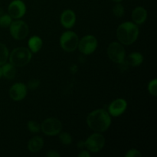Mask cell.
I'll return each instance as SVG.
<instances>
[{
	"instance_id": "cell-1",
	"label": "cell",
	"mask_w": 157,
	"mask_h": 157,
	"mask_svg": "<svg viewBox=\"0 0 157 157\" xmlns=\"http://www.w3.org/2000/svg\"><path fill=\"white\" fill-rule=\"evenodd\" d=\"M88 127L95 132H104L110 127L111 118L110 113L104 109L94 110L87 117Z\"/></svg>"
},
{
	"instance_id": "cell-2",
	"label": "cell",
	"mask_w": 157,
	"mask_h": 157,
	"mask_svg": "<svg viewBox=\"0 0 157 157\" xmlns=\"http://www.w3.org/2000/svg\"><path fill=\"white\" fill-rule=\"evenodd\" d=\"M117 36L121 43L130 45L137 39L139 36V29L135 23L130 21L124 22L118 26Z\"/></svg>"
},
{
	"instance_id": "cell-3",
	"label": "cell",
	"mask_w": 157,
	"mask_h": 157,
	"mask_svg": "<svg viewBox=\"0 0 157 157\" xmlns=\"http://www.w3.org/2000/svg\"><path fill=\"white\" fill-rule=\"evenodd\" d=\"M32 59V52L25 47L16 48L9 55V62L15 67H22L29 63Z\"/></svg>"
},
{
	"instance_id": "cell-4",
	"label": "cell",
	"mask_w": 157,
	"mask_h": 157,
	"mask_svg": "<svg viewBox=\"0 0 157 157\" xmlns=\"http://www.w3.org/2000/svg\"><path fill=\"white\" fill-rule=\"evenodd\" d=\"M78 35L76 33L71 31H67L61 35L60 38V44L61 48L65 52H71L77 49L78 46Z\"/></svg>"
},
{
	"instance_id": "cell-5",
	"label": "cell",
	"mask_w": 157,
	"mask_h": 157,
	"mask_svg": "<svg viewBox=\"0 0 157 157\" xmlns=\"http://www.w3.org/2000/svg\"><path fill=\"white\" fill-rule=\"evenodd\" d=\"M109 58L117 64H122L126 58V51L124 46L118 42H112L107 48Z\"/></svg>"
},
{
	"instance_id": "cell-6",
	"label": "cell",
	"mask_w": 157,
	"mask_h": 157,
	"mask_svg": "<svg viewBox=\"0 0 157 157\" xmlns=\"http://www.w3.org/2000/svg\"><path fill=\"white\" fill-rule=\"evenodd\" d=\"M41 129L48 136H55L59 134L62 130V124L58 119L51 117L45 119L41 125Z\"/></svg>"
},
{
	"instance_id": "cell-7",
	"label": "cell",
	"mask_w": 157,
	"mask_h": 157,
	"mask_svg": "<svg viewBox=\"0 0 157 157\" xmlns=\"http://www.w3.org/2000/svg\"><path fill=\"white\" fill-rule=\"evenodd\" d=\"M9 31L12 38L16 40H22L29 35V25L24 21L18 20L12 21L9 25Z\"/></svg>"
},
{
	"instance_id": "cell-8",
	"label": "cell",
	"mask_w": 157,
	"mask_h": 157,
	"mask_svg": "<svg viewBox=\"0 0 157 157\" xmlns=\"http://www.w3.org/2000/svg\"><path fill=\"white\" fill-rule=\"evenodd\" d=\"M105 144L104 136L101 133H94L90 135L84 142V147L92 153H98L103 149Z\"/></svg>"
},
{
	"instance_id": "cell-9",
	"label": "cell",
	"mask_w": 157,
	"mask_h": 157,
	"mask_svg": "<svg viewBox=\"0 0 157 157\" xmlns=\"http://www.w3.org/2000/svg\"><path fill=\"white\" fill-rule=\"evenodd\" d=\"M78 47L80 52L84 55H90L98 47L97 38L93 35H86L80 40Z\"/></svg>"
},
{
	"instance_id": "cell-10",
	"label": "cell",
	"mask_w": 157,
	"mask_h": 157,
	"mask_svg": "<svg viewBox=\"0 0 157 157\" xmlns=\"http://www.w3.org/2000/svg\"><path fill=\"white\" fill-rule=\"evenodd\" d=\"M8 12H9V15L12 17V18L18 19V18L23 17L26 12V6L24 2L21 0L12 1L9 5Z\"/></svg>"
},
{
	"instance_id": "cell-11",
	"label": "cell",
	"mask_w": 157,
	"mask_h": 157,
	"mask_svg": "<svg viewBox=\"0 0 157 157\" xmlns=\"http://www.w3.org/2000/svg\"><path fill=\"white\" fill-rule=\"evenodd\" d=\"M27 86L22 83H16L9 89V96L14 101H21L27 94Z\"/></svg>"
},
{
	"instance_id": "cell-12",
	"label": "cell",
	"mask_w": 157,
	"mask_h": 157,
	"mask_svg": "<svg viewBox=\"0 0 157 157\" xmlns=\"http://www.w3.org/2000/svg\"><path fill=\"white\" fill-rule=\"evenodd\" d=\"M127 103L122 98H119L112 101L109 105V113L113 117H119L127 110Z\"/></svg>"
},
{
	"instance_id": "cell-13",
	"label": "cell",
	"mask_w": 157,
	"mask_h": 157,
	"mask_svg": "<svg viewBox=\"0 0 157 157\" xmlns=\"http://www.w3.org/2000/svg\"><path fill=\"white\" fill-rule=\"evenodd\" d=\"M76 16L75 12L71 9H67L62 12L61 15V23L65 29H71L75 25Z\"/></svg>"
},
{
	"instance_id": "cell-14",
	"label": "cell",
	"mask_w": 157,
	"mask_h": 157,
	"mask_svg": "<svg viewBox=\"0 0 157 157\" xmlns=\"http://www.w3.org/2000/svg\"><path fill=\"white\" fill-rule=\"evenodd\" d=\"M147 18V12L144 8L139 6L132 12V19L136 25H141L145 22Z\"/></svg>"
},
{
	"instance_id": "cell-15",
	"label": "cell",
	"mask_w": 157,
	"mask_h": 157,
	"mask_svg": "<svg viewBox=\"0 0 157 157\" xmlns=\"http://www.w3.org/2000/svg\"><path fill=\"white\" fill-rule=\"evenodd\" d=\"M43 145H44V140L42 137L35 136L29 140L28 143V149L32 153H37L42 149Z\"/></svg>"
},
{
	"instance_id": "cell-16",
	"label": "cell",
	"mask_w": 157,
	"mask_h": 157,
	"mask_svg": "<svg viewBox=\"0 0 157 157\" xmlns=\"http://www.w3.org/2000/svg\"><path fill=\"white\" fill-rule=\"evenodd\" d=\"M125 63L129 66L137 67L140 66L144 61V56L140 52H133L130 54L127 58H125Z\"/></svg>"
},
{
	"instance_id": "cell-17",
	"label": "cell",
	"mask_w": 157,
	"mask_h": 157,
	"mask_svg": "<svg viewBox=\"0 0 157 157\" xmlns=\"http://www.w3.org/2000/svg\"><path fill=\"white\" fill-rule=\"evenodd\" d=\"M2 76H4L8 80H13L16 75V70L15 67L12 65L11 63H5L2 66Z\"/></svg>"
},
{
	"instance_id": "cell-18",
	"label": "cell",
	"mask_w": 157,
	"mask_h": 157,
	"mask_svg": "<svg viewBox=\"0 0 157 157\" xmlns=\"http://www.w3.org/2000/svg\"><path fill=\"white\" fill-rule=\"evenodd\" d=\"M29 50L32 53H37L42 47V40L38 36H33L28 41Z\"/></svg>"
},
{
	"instance_id": "cell-19",
	"label": "cell",
	"mask_w": 157,
	"mask_h": 157,
	"mask_svg": "<svg viewBox=\"0 0 157 157\" xmlns=\"http://www.w3.org/2000/svg\"><path fill=\"white\" fill-rule=\"evenodd\" d=\"M9 50L4 44L0 42V65L6 63L9 58Z\"/></svg>"
},
{
	"instance_id": "cell-20",
	"label": "cell",
	"mask_w": 157,
	"mask_h": 157,
	"mask_svg": "<svg viewBox=\"0 0 157 157\" xmlns=\"http://www.w3.org/2000/svg\"><path fill=\"white\" fill-rule=\"evenodd\" d=\"M12 17L9 14H2L0 15V27L8 28L12 23Z\"/></svg>"
},
{
	"instance_id": "cell-21",
	"label": "cell",
	"mask_w": 157,
	"mask_h": 157,
	"mask_svg": "<svg viewBox=\"0 0 157 157\" xmlns=\"http://www.w3.org/2000/svg\"><path fill=\"white\" fill-rule=\"evenodd\" d=\"M113 13L117 18H121L124 15V8L121 3L117 2L113 7Z\"/></svg>"
},
{
	"instance_id": "cell-22",
	"label": "cell",
	"mask_w": 157,
	"mask_h": 157,
	"mask_svg": "<svg viewBox=\"0 0 157 157\" xmlns=\"http://www.w3.org/2000/svg\"><path fill=\"white\" fill-rule=\"evenodd\" d=\"M59 139H60V141L61 142V144L66 146L69 145V144L72 142L71 136L68 133H67V132H62V133H60Z\"/></svg>"
},
{
	"instance_id": "cell-23",
	"label": "cell",
	"mask_w": 157,
	"mask_h": 157,
	"mask_svg": "<svg viewBox=\"0 0 157 157\" xmlns=\"http://www.w3.org/2000/svg\"><path fill=\"white\" fill-rule=\"evenodd\" d=\"M27 127L29 131L32 132V133H38L40 131V130H41V126L34 121H29L27 124Z\"/></svg>"
},
{
	"instance_id": "cell-24",
	"label": "cell",
	"mask_w": 157,
	"mask_h": 157,
	"mask_svg": "<svg viewBox=\"0 0 157 157\" xmlns=\"http://www.w3.org/2000/svg\"><path fill=\"white\" fill-rule=\"evenodd\" d=\"M156 86H157V81L156 79H153L150 82L148 85V90L150 92V94L153 96L156 97L157 94V90H156Z\"/></svg>"
},
{
	"instance_id": "cell-25",
	"label": "cell",
	"mask_w": 157,
	"mask_h": 157,
	"mask_svg": "<svg viewBox=\"0 0 157 157\" xmlns=\"http://www.w3.org/2000/svg\"><path fill=\"white\" fill-rule=\"evenodd\" d=\"M39 85H40V81L36 79L31 80V81H29V83H28V87L32 90H36V89L39 87Z\"/></svg>"
},
{
	"instance_id": "cell-26",
	"label": "cell",
	"mask_w": 157,
	"mask_h": 157,
	"mask_svg": "<svg viewBox=\"0 0 157 157\" xmlns=\"http://www.w3.org/2000/svg\"><path fill=\"white\" fill-rule=\"evenodd\" d=\"M125 156L127 157H141L142 154H141L139 150H135V149H131V150H130L126 153Z\"/></svg>"
},
{
	"instance_id": "cell-27",
	"label": "cell",
	"mask_w": 157,
	"mask_h": 157,
	"mask_svg": "<svg viewBox=\"0 0 157 157\" xmlns=\"http://www.w3.org/2000/svg\"><path fill=\"white\" fill-rule=\"evenodd\" d=\"M46 156L48 157H59L61 156V155H60L59 153H57L56 151L50 150V151H48L47 153H46Z\"/></svg>"
},
{
	"instance_id": "cell-28",
	"label": "cell",
	"mask_w": 157,
	"mask_h": 157,
	"mask_svg": "<svg viewBox=\"0 0 157 157\" xmlns=\"http://www.w3.org/2000/svg\"><path fill=\"white\" fill-rule=\"evenodd\" d=\"M79 157H90V154L88 151H86V150H82L81 153L78 154Z\"/></svg>"
},
{
	"instance_id": "cell-29",
	"label": "cell",
	"mask_w": 157,
	"mask_h": 157,
	"mask_svg": "<svg viewBox=\"0 0 157 157\" xmlns=\"http://www.w3.org/2000/svg\"><path fill=\"white\" fill-rule=\"evenodd\" d=\"M78 147H79V148H82V147H84V142H83V141L80 142L79 144H78Z\"/></svg>"
},
{
	"instance_id": "cell-30",
	"label": "cell",
	"mask_w": 157,
	"mask_h": 157,
	"mask_svg": "<svg viewBox=\"0 0 157 157\" xmlns=\"http://www.w3.org/2000/svg\"><path fill=\"white\" fill-rule=\"evenodd\" d=\"M2 77V67H0V79Z\"/></svg>"
},
{
	"instance_id": "cell-31",
	"label": "cell",
	"mask_w": 157,
	"mask_h": 157,
	"mask_svg": "<svg viewBox=\"0 0 157 157\" xmlns=\"http://www.w3.org/2000/svg\"><path fill=\"white\" fill-rule=\"evenodd\" d=\"M112 1L115 2H120L123 1V0H112Z\"/></svg>"
},
{
	"instance_id": "cell-32",
	"label": "cell",
	"mask_w": 157,
	"mask_h": 157,
	"mask_svg": "<svg viewBox=\"0 0 157 157\" xmlns=\"http://www.w3.org/2000/svg\"><path fill=\"white\" fill-rule=\"evenodd\" d=\"M2 15V9L0 8V15Z\"/></svg>"
}]
</instances>
